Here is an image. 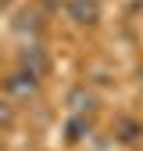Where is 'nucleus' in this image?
<instances>
[{"label": "nucleus", "instance_id": "1", "mask_svg": "<svg viewBox=\"0 0 143 151\" xmlns=\"http://www.w3.org/2000/svg\"><path fill=\"white\" fill-rule=\"evenodd\" d=\"M72 14H75L79 22H93V18H97V7H93V4H82V0H75V4H72Z\"/></svg>", "mask_w": 143, "mask_h": 151}]
</instances>
